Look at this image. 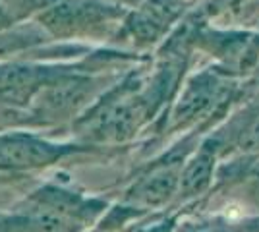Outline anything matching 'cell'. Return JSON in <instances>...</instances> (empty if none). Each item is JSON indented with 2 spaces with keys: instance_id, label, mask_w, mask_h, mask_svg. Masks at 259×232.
Segmentation results:
<instances>
[{
  "instance_id": "1",
  "label": "cell",
  "mask_w": 259,
  "mask_h": 232,
  "mask_svg": "<svg viewBox=\"0 0 259 232\" xmlns=\"http://www.w3.org/2000/svg\"><path fill=\"white\" fill-rule=\"evenodd\" d=\"M0 153L18 165H39L53 157V149L49 145L35 144L31 140H12L0 145Z\"/></svg>"
},
{
  "instance_id": "2",
  "label": "cell",
  "mask_w": 259,
  "mask_h": 232,
  "mask_svg": "<svg viewBox=\"0 0 259 232\" xmlns=\"http://www.w3.org/2000/svg\"><path fill=\"white\" fill-rule=\"evenodd\" d=\"M174 188V176L170 172H164V174H159V176L149 178L143 186H141L140 196L147 203H159L164 198H168V194L172 192Z\"/></svg>"
},
{
  "instance_id": "3",
  "label": "cell",
  "mask_w": 259,
  "mask_h": 232,
  "mask_svg": "<svg viewBox=\"0 0 259 232\" xmlns=\"http://www.w3.org/2000/svg\"><path fill=\"white\" fill-rule=\"evenodd\" d=\"M211 172V159L207 155L197 157L192 165L188 166L184 174V188L186 190H199L207 182V176Z\"/></svg>"
},
{
  "instance_id": "4",
  "label": "cell",
  "mask_w": 259,
  "mask_h": 232,
  "mask_svg": "<svg viewBox=\"0 0 259 232\" xmlns=\"http://www.w3.org/2000/svg\"><path fill=\"white\" fill-rule=\"evenodd\" d=\"M246 144L249 147H259V122L255 126H251L248 130V137H246Z\"/></svg>"
}]
</instances>
